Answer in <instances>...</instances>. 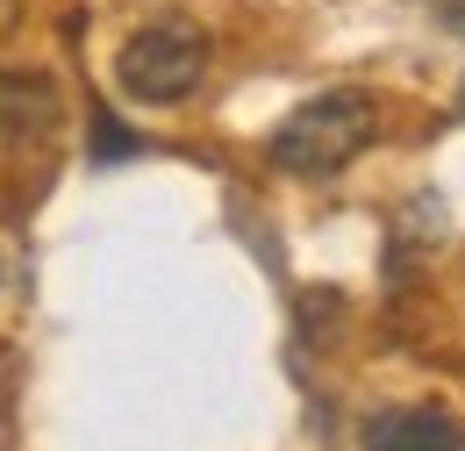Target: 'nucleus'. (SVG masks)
Masks as SVG:
<instances>
[{"mask_svg": "<svg viewBox=\"0 0 465 451\" xmlns=\"http://www.w3.org/2000/svg\"><path fill=\"white\" fill-rule=\"evenodd\" d=\"M365 451H465V430L437 408H380L365 423Z\"/></svg>", "mask_w": 465, "mask_h": 451, "instance_id": "obj_3", "label": "nucleus"}, {"mask_svg": "<svg viewBox=\"0 0 465 451\" xmlns=\"http://www.w3.org/2000/svg\"><path fill=\"white\" fill-rule=\"evenodd\" d=\"M372 129H380V115H372V94H358V86H330V94H308L301 108L272 129V165L293 172V179H330V172H344L365 144H372Z\"/></svg>", "mask_w": 465, "mask_h": 451, "instance_id": "obj_1", "label": "nucleus"}, {"mask_svg": "<svg viewBox=\"0 0 465 451\" xmlns=\"http://www.w3.org/2000/svg\"><path fill=\"white\" fill-rule=\"evenodd\" d=\"M201 72H208V36L201 29H186V22H151V29H136L115 57V79L129 101H186L193 86H201Z\"/></svg>", "mask_w": 465, "mask_h": 451, "instance_id": "obj_2", "label": "nucleus"}, {"mask_svg": "<svg viewBox=\"0 0 465 451\" xmlns=\"http://www.w3.org/2000/svg\"><path fill=\"white\" fill-rule=\"evenodd\" d=\"M86 108H94V101H86ZM94 136H101V144H94V158H86V165H115V158H129V151H143V136H129L108 108H94Z\"/></svg>", "mask_w": 465, "mask_h": 451, "instance_id": "obj_5", "label": "nucleus"}, {"mask_svg": "<svg viewBox=\"0 0 465 451\" xmlns=\"http://www.w3.org/2000/svg\"><path fill=\"white\" fill-rule=\"evenodd\" d=\"M0 122L7 129H51L58 122L51 79H0Z\"/></svg>", "mask_w": 465, "mask_h": 451, "instance_id": "obj_4", "label": "nucleus"}, {"mask_svg": "<svg viewBox=\"0 0 465 451\" xmlns=\"http://www.w3.org/2000/svg\"><path fill=\"white\" fill-rule=\"evenodd\" d=\"M459 115H465V86H459Z\"/></svg>", "mask_w": 465, "mask_h": 451, "instance_id": "obj_6", "label": "nucleus"}]
</instances>
